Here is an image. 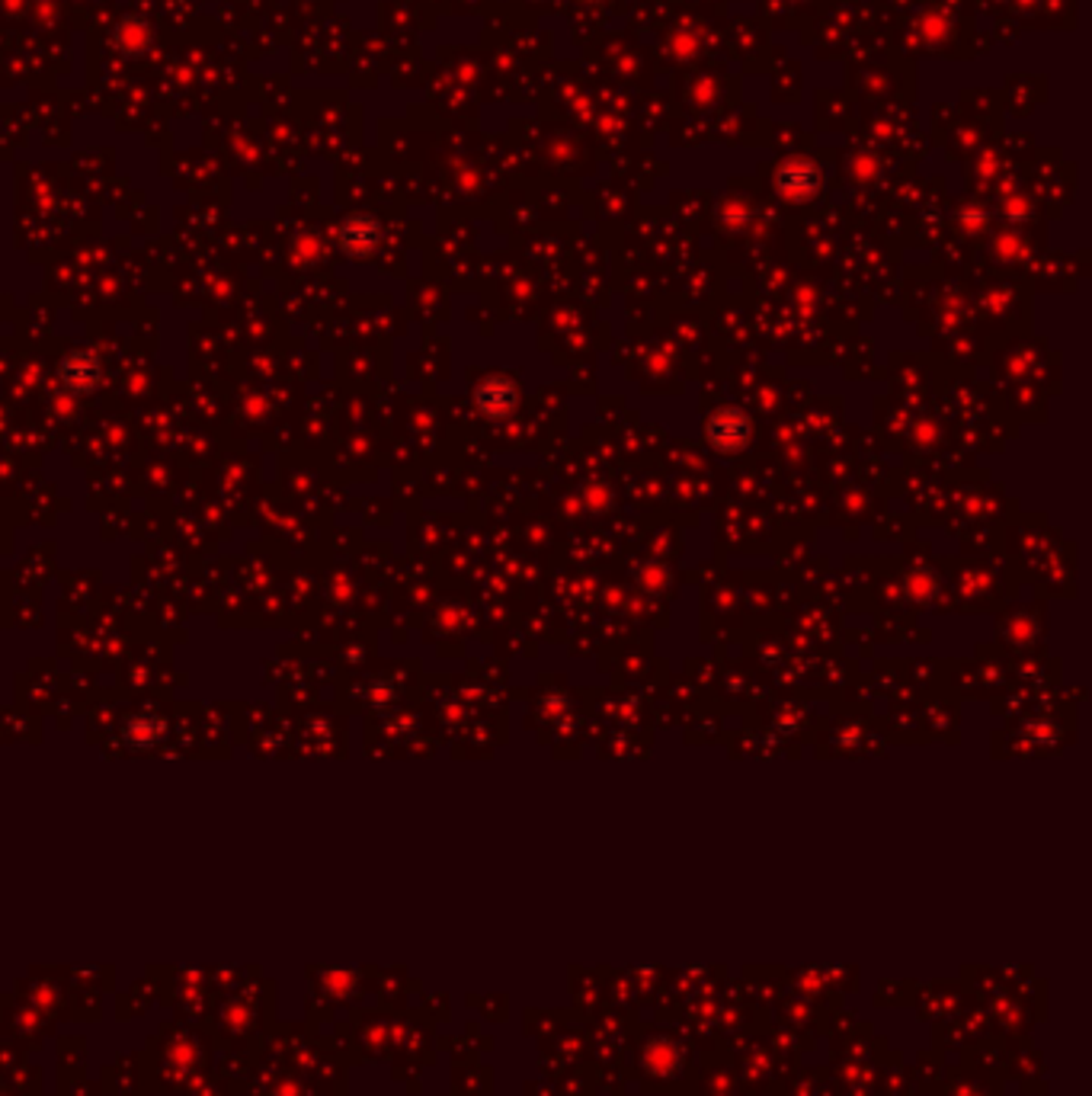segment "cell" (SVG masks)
<instances>
[{
  "instance_id": "1",
  "label": "cell",
  "mask_w": 1092,
  "mask_h": 1096,
  "mask_svg": "<svg viewBox=\"0 0 1092 1096\" xmlns=\"http://www.w3.org/2000/svg\"><path fill=\"white\" fill-rule=\"evenodd\" d=\"M708 439L721 449V452H730V449H740L746 439H750V420L737 411H721L708 420Z\"/></svg>"
},
{
  "instance_id": "2",
  "label": "cell",
  "mask_w": 1092,
  "mask_h": 1096,
  "mask_svg": "<svg viewBox=\"0 0 1092 1096\" xmlns=\"http://www.w3.org/2000/svg\"><path fill=\"white\" fill-rule=\"evenodd\" d=\"M477 401H481V408L490 411V414H506V411L513 408V401H516V388H513L509 382H503V379H493V382H487V385L481 388Z\"/></svg>"
}]
</instances>
